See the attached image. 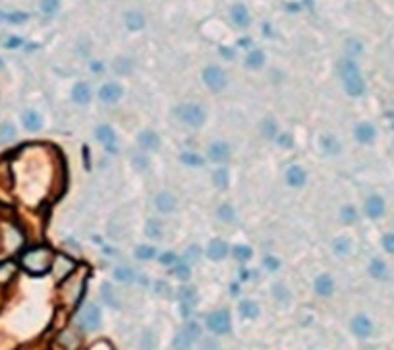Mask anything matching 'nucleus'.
Instances as JSON below:
<instances>
[{"instance_id":"nucleus-35","label":"nucleus","mask_w":394,"mask_h":350,"mask_svg":"<svg viewBox=\"0 0 394 350\" xmlns=\"http://www.w3.org/2000/svg\"><path fill=\"white\" fill-rule=\"evenodd\" d=\"M155 256H157V250H155L153 246L143 244V246H137V248H136V258L141 260V262H149V260H153Z\"/></svg>"},{"instance_id":"nucleus-21","label":"nucleus","mask_w":394,"mask_h":350,"mask_svg":"<svg viewBox=\"0 0 394 350\" xmlns=\"http://www.w3.org/2000/svg\"><path fill=\"white\" fill-rule=\"evenodd\" d=\"M124 23H126V27H128L130 31H141V29L145 27V18H143V14H139V12L130 10V12H126V16H124Z\"/></svg>"},{"instance_id":"nucleus-14","label":"nucleus","mask_w":394,"mask_h":350,"mask_svg":"<svg viewBox=\"0 0 394 350\" xmlns=\"http://www.w3.org/2000/svg\"><path fill=\"white\" fill-rule=\"evenodd\" d=\"M228 256V244L221 238H213L207 246V258L213 262H223Z\"/></svg>"},{"instance_id":"nucleus-20","label":"nucleus","mask_w":394,"mask_h":350,"mask_svg":"<svg viewBox=\"0 0 394 350\" xmlns=\"http://www.w3.org/2000/svg\"><path fill=\"white\" fill-rule=\"evenodd\" d=\"M367 271H369V275H371L373 279H377V280H385V279H389V265L383 262L381 258L371 260L369 267H367Z\"/></svg>"},{"instance_id":"nucleus-2","label":"nucleus","mask_w":394,"mask_h":350,"mask_svg":"<svg viewBox=\"0 0 394 350\" xmlns=\"http://www.w3.org/2000/svg\"><path fill=\"white\" fill-rule=\"evenodd\" d=\"M176 118L180 122H184L189 128H201L207 120V112L201 105L195 103H184L180 106H176Z\"/></svg>"},{"instance_id":"nucleus-10","label":"nucleus","mask_w":394,"mask_h":350,"mask_svg":"<svg viewBox=\"0 0 394 350\" xmlns=\"http://www.w3.org/2000/svg\"><path fill=\"white\" fill-rule=\"evenodd\" d=\"M95 138L110 151V153H116V141H118V138H116V132L110 128V126H106V124H101V126H97V130H95Z\"/></svg>"},{"instance_id":"nucleus-37","label":"nucleus","mask_w":394,"mask_h":350,"mask_svg":"<svg viewBox=\"0 0 394 350\" xmlns=\"http://www.w3.org/2000/svg\"><path fill=\"white\" fill-rule=\"evenodd\" d=\"M334 252L336 254H340V256H346L348 252H350V248H352V242H350V238L348 236H340V238H336L334 240Z\"/></svg>"},{"instance_id":"nucleus-26","label":"nucleus","mask_w":394,"mask_h":350,"mask_svg":"<svg viewBox=\"0 0 394 350\" xmlns=\"http://www.w3.org/2000/svg\"><path fill=\"white\" fill-rule=\"evenodd\" d=\"M238 310H240L241 317H245V319H255L259 315V306L253 300H241Z\"/></svg>"},{"instance_id":"nucleus-45","label":"nucleus","mask_w":394,"mask_h":350,"mask_svg":"<svg viewBox=\"0 0 394 350\" xmlns=\"http://www.w3.org/2000/svg\"><path fill=\"white\" fill-rule=\"evenodd\" d=\"M134 167H136L137 171H145V169L149 167V163H147L145 155H136V157H134Z\"/></svg>"},{"instance_id":"nucleus-25","label":"nucleus","mask_w":394,"mask_h":350,"mask_svg":"<svg viewBox=\"0 0 394 350\" xmlns=\"http://www.w3.org/2000/svg\"><path fill=\"white\" fill-rule=\"evenodd\" d=\"M21 122H23V126H25L27 130H31V132H37V130H41V126H43V118H41L35 110H25L23 116H21Z\"/></svg>"},{"instance_id":"nucleus-49","label":"nucleus","mask_w":394,"mask_h":350,"mask_svg":"<svg viewBox=\"0 0 394 350\" xmlns=\"http://www.w3.org/2000/svg\"><path fill=\"white\" fill-rule=\"evenodd\" d=\"M278 143H280L282 147H292V138H290V134H282V136L278 138Z\"/></svg>"},{"instance_id":"nucleus-16","label":"nucleus","mask_w":394,"mask_h":350,"mask_svg":"<svg viewBox=\"0 0 394 350\" xmlns=\"http://www.w3.org/2000/svg\"><path fill=\"white\" fill-rule=\"evenodd\" d=\"M137 141H139V145H141L143 151H157L158 147H160V138H158L157 132H153V130L139 132Z\"/></svg>"},{"instance_id":"nucleus-30","label":"nucleus","mask_w":394,"mask_h":350,"mask_svg":"<svg viewBox=\"0 0 394 350\" xmlns=\"http://www.w3.org/2000/svg\"><path fill=\"white\" fill-rule=\"evenodd\" d=\"M321 147H323L328 155H336V153H340V143H338V140L332 138V136H325V138H321Z\"/></svg>"},{"instance_id":"nucleus-23","label":"nucleus","mask_w":394,"mask_h":350,"mask_svg":"<svg viewBox=\"0 0 394 350\" xmlns=\"http://www.w3.org/2000/svg\"><path fill=\"white\" fill-rule=\"evenodd\" d=\"M72 99L74 103L78 105H87L91 101V88L85 84V82H78L74 88H72Z\"/></svg>"},{"instance_id":"nucleus-17","label":"nucleus","mask_w":394,"mask_h":350,"mask_svg":"<svg viewBox=\"0 0 394 350\" xmlns=\"http://www.w3.org/2000/svg\"><path fill=\"white\" fill-rule=\"evenodd\" d=\"M155 207H157L158 213L168 215V213L176 211V197L170 192H160L155 197Z\"/></svg>"},{"instance_id":"nucleus-40","label":"nucleus","mask_w":394,"mask_h":350,"mask_svg":"<svg viewBox=\"0 0 394 350\" xmlns=\"http://www.w3.org/2000/svg\"><path fill=\"white\" fill-rule=\"evenodd\" d=\"M16 138V128L12 122H4L0 126V141H12Z\"/></svg>"},{"instance_id":"nucleus-42","label":"nucleus","mask_w":394,"mask_h":350,"mask_svg":"<svg viewBox=\"0 0 394 350\" xmlns=\"http://www.w3.org/2000/svg\"><path fill=\"white\" fill-rule=\"evenodd\" d=\"M346 51H348V54L356 56V54H360V52L363 51V47H361V43H360V41L350 39V41H346Z\"/></svg>"},{"instance_id":"nucleus-31","label":"nucleus","mask_w":394,"mask_h":350,"mask_svg":"<svg viewBox=\"0 0 394 350\" xmlns=\"http://www.w3.org/2000/svg\"><path fill=\"white\" fill-rule=\"evenodd\" d=\"M114 279L128 284V282H134V280H136V273H134L130 267H116V269H114Z\"/></svg>"},{"instance_id":"nucleus-36","label":"nucleus","mask_w":394,"mask_h":350,"mask_svg":"<svg viewBox=\"0 0 394 350\" xmlns=\"http://www.w3.org/2000/svg\"><path fill=\"white\" fill-rule=\"evenodd\" d=\"M180 161H182L184 165H188V167H203V165H205L203 157H199V155H195V153H182V155H180Z\"/></svg>"},{"instance_id":"nucleus-48","label":"nucleus","mask_w":394,"mask_h":350,"mask_svg":"<svg viewBox=\"0 0 394 350\" xmlns=\"http://www.w3.org/2000/svg\"><path fill=\"white\" fill-rule=\"evenodd\" d=\"M273 294L278 296L280 300H286V298H288V292H286V288H284L282 284H276V286L273 288Z\"/></svg>"},{"instance_id":"nucleus-24","label":"nucleus","mask_w":394,"mask_h":350,"mask_svg":"<svg viewBox=\"0 0 394 350\" xmlns=\"http://www.w3.org/2000/svg\"><path fill=\"white\" fill-rule=\"evenodd\" d=\"M265 52L263 51H259V49H253V51H249L247 52V56H245V66L249 68V70H259V68H263L265 66Z\"/></svg>"},{"instance_id":"nucleus-5","label":"nucleus","mask_w":394,"mask_h":350,"mask_svg":"<svg viewBox=\"0 0 394 350\" xmlns=\"http://www.w3.org/2000/svg\"><path fill=\"white\" fill-rule=\"evenodd\" d=\"M207 329L215 335H226L232 329V317L228 310H217L207 315Z\"/></svg>"},{"instance_id":"nucleus-29","label":"nucleus","mask_w":394,"mask_h":350,"mask_svg":"<svg viewBox=\"0 0 394 350\" xmlns=\"http://www.w3.org/2000/svg\"><path fill=\"white\" fill-rule=\"evenodd\" d=\"M217 217H219L223 223H234V221H236V211H234L232 205L223 203V205H219V209H217Z\"/></svg>"},{"instance_id":"nucleus-27","label":"nucleus","mask_w":394,"mask_h":350,"mask_svg":"<svg viewBox=\"0 0 394 350\" xmlns=\"http://www.w3.org/2000/svg\"><path fill=\"white\" fill-rule=\"evenodd\" d=\"M261 134L267 140H274L278 136V122L274 118H265L261 122Z\"/></svg>"},{"instance_id":"nucleus-3","label":"nucleus","mask_w":394,"mask_h":350,"mask_svg":"<svg viewBox=\"0 0 394 350\" xmlns=\"http://www.w3.org/2000/svg\"><path fill=\"white\" fill-rule=\"evenodd\" d=\"M199 337H201V327H199V323L188 321L186 327L174 337L172 347H174V350H191L193 345H195V341H197Z\"/></svg>"},{"instance_id":"nucleus-4","label":"nucleus","mask_w":394,"mask_h":350,"mask_svg":"<svg viewBox=\"0 0 394 350\" xmlns=\"http://www.w3.org/2000/svg\"><path fill=\"white\" fill-rule=\"evenodd\" d=\"M203 82H205V86L211 89L213 93H221L228 86L226 72L221 66H217V64L205 66V70H203Z\"/></svg>"},{"instance_id":"nucleus-12","label":"nucleus","mask_w":394,"mask_h":350,"mask_svg":"<svg viewBox=\"0 0 394 350\" xmlns=\"http://www.w3.org/2000/svg\"><path fill=\"white\" fill-rule=\"evenodd\" d=\"M122 95H124V89L120 88L118 84H114V82H108V84H104L103 88L99 89V99L103 103H106V105L118 103L122 99Z\"/></svg>"},{"instance_id":"nucleus-32","label":"nucleus","mask_w":394,"mask_h":350,"mask_svg":"<svg viewBox=\"0 0 394 350\" xmlns=\"http://www.w3.org/2000/svg\"><path fill=\"white\" fill-rule=\"evenodd\" d=\"M213 184L219 188V190H226L228 184H230V178H228V171L226 169H219L213 173Z\"/></svg>"},{"instance_id":"nucleus-8","label":"nucleus","mask_w":394,"mask_h":350,"mask_svg":"<svg viewBox=\"0 0 394 350\" xmlns=\"http://www.w3.org/2000/svg\"><path fill=\"white\" fill-rule=\"evenodd\" d=\"M363 211H365V215H367L369 219L377 221V219H381V217L385 215V211H387V203H385V199H383L379 193H371V195L365 199Z\"/></svg>"},{"instance_id":"nucleus-18","label":"nucleus","mask_w":394,"mask_h":350,"mask_svg":"<svg viewBox=\"0 0 394 350\" xmlns=\"http://www.w3.org/2000/svg\"><path fill=\"white\" fill-rule=\"evenodd\" d=\"M306 182H308V175H306V171H304L302 167L294 165V167H290V169L286 171V184H288V186H292V188H302Z\"/></svg>"},{"instance_id":"nucleus-52","label":"nucleus","mask_w":394,"mask_h":350,"mask_svg":"<svg viewBox=\"0 0 394 350\" xmlns=\"http://www.w3.org/2000/svg\"><path fill=\"white\" fill-rule=\"evenodd\" d=\"M221 52H223V56H226V58H234V51L232 49H221Z\"/></svg>"},{"instance_id":"nucleus-39","label":"nucleus","mask_w":394,"mask_h":350,"mask_svg":"<svg viewBox=\"0 0 394 350\" xmlns=\"http://www.w3.org/2000/svg\"><path fill=\"white\" fill-rule=\"evenodd\" d=\"M132 60L130 58H126V56H122V58H118L116 62H114V70H116V74H122V76H128L130 72H132Z\"/></svg>"},{"instance_id":"nucleus-46","label":"nucleus","mask_w":394,"mask_h":350,"mask_svg":"<svg viewBox=\"0 0 394 350\" xmlns=\"http://www.w3.org/2000/svg\"><path fill=\"white\" fill-rule=\"evenodd\" d=\"M176 260H178V258H176V254H174V252H164V254L158 258V262L162 263V265H174V263H176Z\"/></svg>"},{"instance_id":"nucleus-6","label":"nucleus","mask_w":394,"mask_h":350,"mask_svg":"<svg viewBox=\"0 0 394 350\" xmlns=\"http://www.w3.org/2000/svg\"><path fill=\"white\" fill-rule=\"evenodd\" d=\"M101 310L95 304H87L78 315V323L83 331H97L101 327Z\"/></svg>"},{"instance_id":"nucleus-28","label":"nucleus","mask_w":394,"mask_h":350,"mask_svg":"<svg viewBox=\"0 0 394 350\" xmlns=\"http://www.w3.org/2000/svg\"><path fill=\"white\" fill-rule=\"evenodd\" d=\"M101 294H103V298H104V302L110 306V308H120V302H118V298H116V292H114V288H112V284L110 282H103V286H101Z\"/></svg>"},{"instance_id":"nucleus-51","label":"nucleus","mask_w":394,"mask_h":350,"mask_svg":"<svg viewBox=\"0 0 394 350\" xmlns=\"http://www.w3.org/2000/svg\"><path fill=\"white\" fill-rule=\"evenodd\" d=\"M21 45V39H17V37H12V39H8V43H6V47H19Z\"/></svg>"},{"instance_id":"nucleus-22","label":"nucleus","mask_w":394,"mask_h":350,"mask_svg":"<svg viewBox=\"0 0 394 350\" xmlns=\"http://www.w3.org/2000/svg\"><path fill=\"white\" fill-rule=\"evenodd\" d=\"M195 300H197V294H195V290L191 286H182L180 288V302H182V310H184L186 315L195 306Z\"/></svg>"},{"instance_id":"nucleus-19","label":"nucleus","mask_w":394,"mask_h":350,"mask_svg":"<svg viewBox=\"0 0 394 350\" xmlns=\"http://www.w3.org/2000/svg\"><path fill=\"white\" fill-rule=\"evenodd\" d=\"M313 286H315L317 294H319V296H325V298L334 292V280H332V277L326 275V273H323V275L317 277Z\"/></svg>"},{"instance_id":"nucleus-38","label":"nucleus","mask_w":394,"mask_h":350,"mask_svg":"<svg viewBox=\"0 0 394 350\" xmlns=\"http://www.w3.org/2000/svg\"><path fill=\"white\" fill-rule=\"evenodd\" d=\"M145 234L147 236H151V238H155V240H160V236H162V225H160V221H149L147 223V227H145Z\"/></svg>"},{"instance_id":"nucleus-1","label":"nucleus","mask_w":394,"mask_h":350,"mask_svg":"<svg viewBox=\"0 0 394 350\" xmlns=\"http://www.w3.org/2000/svg\"><path fill=\"white\" fill-rule=\"evenodd\" d=\"M338 74L342 78L344 89L350 97H361L365 93V82L361 78V72L354 58H344L338 64Z\"/></svg>"},{"instance_id":"nucleus-44","label":"nucleus","mask_w":394,"mask_h":350,"mask_svg":"<svg viewBox=\"0 0 394 350\" xmlns=\"http://www.w3.org/2000/svg\"><path fill=\"white\" fill-rule=\"evenodd\" d=\"M383 248L387 254H393L394 256V232H389L383 236Z\"/></svg>"},{"instance_id":"nucleus-41","label":"nucleus","mask_w":394,"mask_h":350,"mask_svg":"<svg viewBox=\"0 0 394 350\" xmlns=\"http://www.w3.org/2000/svg\"><path fill=\"white\" fill-rule=\"evenodd\" d=\"M174 275L180 279V280H188L189 277H191V269H189V265L186 262L178 263L176 267H174Z\"/></svg>"},{"instance_id":"nucleus-15","label":"nucleus","mask_w":394,"mask_h":350,"mask_svg":"<svg viewBox=\"0 0 394 350\" xmlns=\"http://www.w3.org/2000/svg\"><path fill=\"white\" fill-rule=\"evenodd\" d=\"M230 18H232L234 25L240 27V29H245V27H249V23H251L249 10H247L243 4H234V6L230 8Z\"/></svg>"},{"instance_id":"nucleus-7","label":"nucleus","mask_w":394,"mask_h":350,"mask_svg":"<svg viewBox=\"0 0 394 350\" xmlns=\"http://www.w3.org/2000/svg\"><path fill=\"white\" fill-rule=\"evenodd\" d=\"M23 265L33 271V273H41V271H47L49 265H51V252L49 250H33L29 252L25 258H23Z\"/></svg>"},{"instance_id":"nucleus-9","label":"nucleus","mask_w":394,"mask_h":350,"mask_svg":"<svg viewBox=\"0 0 394 350\" xmlns=\"http://www.w3.org/2000/svg\"><path fill=\"white\" fill-rule=\"evenodd\" d=\"M350 327H352V333H354L356 337H360V339H367V337H371V333H373V321H371L365 314H358V315L352 319Z\"/></svg>"},{"instance_id":"nucleus-34","label":"nucleus","mask_w":394,"mask_h":350,"mask_svg":"<svg viewBox=\"0 0 394 350\" xmlns=\"http://www.w3.org/2000/svg\"><path fill=\"white\" fill-rule=\"evenodd\" d=\"M340 219H342L344 225H354V223L358 221V211H356V207H354V205H344V207L340 209Z\"/></svg>"},{"instance_id":"nucleus-13","label":"nucleus","mask_w":394,"mask_h":350,"mask_svg":"<svg viewBox=\"0 0 394 350\" xmlns=\"http://www.w3.org/2000/svg\"><path fill=\"white\" fill-rule=\"evenodd\" d=\"M354 136H356V140H358L361 145H369V143L375 141L377 130H375V126L369 124V122H360V124L356 126V130H354Z\"/></svg>"},{"instance_id":"nucleus-33","label":"nucleus","mask_w":394,"mask_h":350,"mask_svg":"<svg viewBox=\"0 0 394 350\" xmlns=\"http://www.w3.org/2000/svg\"><path fill=\"white\" fill-rule=\"evenodd\" d=\"M232 256L236 258L238 262L245 263L249 262L251 258H253V250L249 248V246H243V244H238V246H234V250H232Z\"/></svg>"},{"instance_id":"nucleus-11","label":"nucleus","mask_w":394,"mask_h":350,"mask_svg":"<svg viewBox=\"0 0 394 350\" xmlns=\"http://www.w3.org/2000/svg\"><path fill=\"white\" fill-rule=\"evenodd\" d=\"M207 157L213 163H226L230 157V145L226 141H213L207 147Z\"/></svg>"},{"instance_id":"nucleus-50","label":"nucleus","mask_w":394,"mask_h":350,"mask_svg":"<svg viewBox=\"0 0 394 350\" xmlns=\"http://www.w3.org/2000/svg\"><path fill=\"white\" fill-rule=\"evenodd\" d=\"M199 254H201V250H199L197 246H191V248L188 250V256H186V260H197V258H199Z\"/></svg>"},{"instance_id":"nucleus-47","label":"nucleus","mask_w":394,"mask_h":350,"mask_svg":"<svg viewBox=\"0 0 394 350\" xmlns=\"http://www.w3.org/2000/svg\"><path fill=\"white\" fill-rule=\"evenodd\" d=\"M265 267H267L269 271H276V269L280 267V262H278L274 256H267V258H265Z\"/></svg>"},{"instance_id":"nucleus-43","label":"nucleus","mask_w":394,"mask_h":350,"mask_svg":"<svg viewBox=\"0 0 394 350\" xmlns=\"http://www.w3.org/2000/svg\"><path fill=\"white\" fill-rule=\"evenodd\" d=\"M58 0H41V10L45 14H54L58 10Z\"/></svg>"}]
</instances>
